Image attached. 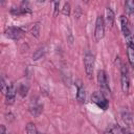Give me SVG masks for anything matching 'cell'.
Masks as SVG:
<instances>
[{
    "instance_id": "6da1fadb",
    "label": "cell",
    "mask_w": 134,
    "mask_h": 134,
    "mask_svg": "<svg viewBox=\"0 0 134 134\" xmlns=\"http://www.w3.org/2000/svg\"><path fill=\"white\" fill-rule=\"evenodd\" d=\"M119 21H120V28H121V31L124 34V37L126 38L127 40V45L128 46H131V47H134V36L132 35L130 28H129V24H128V19L125 17V16H120L119 18Z\"/></svg>"
},
{
    "instance_id": "7a4b0ae2",
    "label": "cell",
    "mask_w": 134,
    "mask_h": 134,
    "mask_svg": "<svg viewBox=\"0 0 134 134\" xmlns=\"http://www.w3.org/2000/svg\"><path fill=\"white\" fill-rule=\"evenodd\" d=\"M97 83L100 88V92L106 96L110 94V88L107 81V74L104 70H98L97 72Z\"/></svg>"
},
{
    "instance_id": "3957f363",
    "label": "cell",
    "mask_w": 134,
    "mask_h": 134,
    "mask_svg": "<svg viewBox=\"0 0 134 134\" xmlns=\"http://www.w3.org/2000/svg\"><path fill=\"white\" fill-rule=\"evenodd\" d=\"M91 100H92V103H94L97 107H99L103 110H107V108L109 106V102H108L107 97L99 91H95L92 93Z\"/></svg>"
},
{
    "instance_id": "277c9868",
    "label": "cell",
    "mask_w": 134,
    "mask_h": 134,
    "mask_svg": "<svg viewBox=\"0 0 134 134\" xmlns=\"http://www.w3.org/2000/svg\"><path fill=\"white\" fill-rule=\"evenodd\" d=\"M94 65H95V59L94 55L91 53H86L84 57V67H85V72L86 75L90 79L93 74L94 70Z\"/></svg>"
},
{
    "instance_id": "5b68a950",
    "label": "cell",
    "mask_w": 134,
    "mask_h": 134,
    "mask_svg": "<svg viewBox=\"0 0 134 134\" xmlns=\"http://www.w3.org/2000/svg\"><path fill=\"white\" fill-rule=\"evenodd\" d=\"M25 34V30L21 27H16V26H9L5 29L4 35L6 38L12 39V40H19L23 37Z\"/></svg>"
},
{
    "instance_id": "8992f818",
    "label": "cell",
    "mask_w": 134,
    "mask_h": 134,
    "mask_svg": "<svg viewBox=\"0 0 134 134\" xmlns=\"http://www.w3.org/2000/svg\"><path fill=\"white\" fill-rule=\"evenodd\" d=\"M105 35V20L103 16H97L95 21V29H94V37L95 40L98 42L104 38Z\"/></svg>"
},
{
    "instance_id": "52a82bcc",
    "label": "cell",
    "mask_w": 134,
    "mask_h": 134,
    "mask_svg": "<svg viewBox=\"0 0 134 134\" xmlns=\"http://www.w3.org/2000/svg\"><path fill=\"white\" fill-rule=\"evenodd\" d=\"M120 83H121V89L124 93H128L130 89V77H129V72L126 67V65H121L120 67Z\"/></svg>"
},
{
    "instance_id": "ba28073f",
    "label": "cell",
    "mask_w": 134,
    "mask_h": 134,
    "mask_svg": "<svg viewBox=\"0 0 134 134\" xmlns=\"http://www.w3.org/2000/svg\"><path fill=\"white\" fill-rule=\"evenodd\" d=\"M43 111V106L38 102V98H32L29 105V112L34 116H39Z\"/></svg>"
},
{
    "instance_id": "9c48e42d",
    "label": "cell",
    "mask_w": 134,
    "mask_h": 134,
    "mask_svg": "<svg viewBox=\"0 0 134 134\" xmlns=\"http://www.w3.org/2000/svg\"><path fill=\"white\" fill-rule=\"evenodd\" d=\"M15 98H16V90H15L14 85L10 84L9 88H8V91L5 94V103L7 105H13L15 103Z\"/></svg>"
},
{
    "instance_id": "30bf717a",
    "label": "cell",
    "mask_w": 134,
    "mask_h": 134,
    "mask_svg": "<svg viewBox=\"0 0 134 134\" xmlns=\"http://www.w3.org/2000/svg\"><path fill=\"white\" fill-rule=\"evenodd\" d=\"M76 86H77V90H76V99H77L79 103L83 104V103H85V100H86V92H85V89H84V87H83V85H82V83H81L80 81L77 82Z\"/></svg>"
},
{
    "instance_id": "8fae6325",
    "label": "cell",
    "mask_w": 134,
    "mask_h": 134,
    "mask_svg": "<svg viewBox=\"0 0 134 134\" xmlns=\"http://www.w3.org/2000/svg\"><path fill=\"white\" fill-rule=\"evenodd\" d=\"M105 134H125V130L118 125H110L105 130Z\"/></svg>"
},
{
    "instance_id": "7c38bea8",
    "label": "cell",
    "mask_w": 134,
    "mask_h": 134,
    "mask_svg": "<svg viewBox=\"0 0 134 134\" xmlns=\"http://www.w3.org/2000/svg\"><path fill=\"white\" fill-rule=\"evenodd\" d=\"M10 14L15 15V16H22V15H26V14H31V9L28 6H20L17 8H12L10 9Z\"/></svg>"
},
{
    "instance_id": "4fadbf2b",
    "label": "cell",
    "mask_w": 134,
    "mask_h": 134,
    "mask_svg": "<svg viewBox=\"0 0 134 134\" xmlns=\"http://www.w3.org/2000/svg\"><path fill=\"white\" fill-rule=\"evenodd\" d=\"M114 19H115V17H114L113 10H112L110 7H107V8H106V20H107V23H108L110 26L113 25Z\"/></svg>"
},
{
    "instance_id": "5bb4252c",
    "label": "cell",
    "mask_w": 134,
    "mask_h": 134,
    "mask_svg": "<svg viewBox=\"0 0 134 134\" xmlns=\"http://www.w3.org/2000/svg\"><path fill=\"white\" fill-rule=\"evenodd\" d=\"M127 54H128V60L130 65L134 68V47L127 46Z\"/></svg>"
},
{
    "instance_id": "9a60e30c",
    "label": "cell",
    "mask_w": 134,
    "mask_h": 134,
    "mask_svg": "<svg viewBox=\"0 0 134 134\" xmlns=\"http://www.w3.org/2000/svg\"><path fill=\"white\" fill-rule=\"evenodd\" d=\"M46 48L45 47H41V48H39V49H37L36 51H35V53L32 54V60H35V61H37V60H39V59H41L44 54H45V50Z\"/></svg>"
},
{
    "instance_id": "2e32d148",
    "label": "cell",
    "mask_w": 134,
    "mask_h": 134,
    "mask_svg": "<svg viewBox=\"0 0 134 134\" xmlns=\"http://www.w3.org/2000/svg\"><path fill=\"white\" fill-rule=\"evenodd\" d=\"M125 7H126V10L128 12L129 15L134 14V0L126 1V3H125Z\"/></svg>"
},
{
    "instance_id": "e0dca14e",
    "label": "cell",
    "mask_w": 134,
    "mask_h": 134,
    "mask_svg": "<svg viewBox=\"0 0 134 134\" xmlns=\"http://www.w3.org/2000/svg\"><path fill=\"white\" fill-rule=\"evenodd\" d=\"M121 117H122V120H124V122L126 124V125H128V126H131L132 125V117H131V115H130V113L129 112H122L121 113Z\"/></svg>"
},
{
    "instance_id": "ac0fdd59",
    "label": "cell",
    "mask_w": 134,
    "mask_h": 134,
    "mask_svg": "<svg viewBox=\"0 0 134 134\" xmlns=\"http://www.w3.org/2000/svg\"><path fill=\"white\" fill-rule=\"evenodd\" d=\"M26 133L27 134H38L36 125L34 122H28L26 126Z\"/></svg>"
},
{
    "instance_id": "d6986e66",
    "label": "cell",
    "mask_w": 134,
    "mask_h": 134,
    "mask_svg": "<svg viewBox=\"0 0 134 134\" xmlns=\"http://www.w3.org/2000/svg\"><path fill=\"white\" fill-rule=\"evenodd\" d=\"M10 85V84H9ZM9 85L6 83V81H5V77L4 76H2V79H1V92H2V94H6L7 93V91H8V88H9Z\"/></svg>"
},
{
    "instance_id": "ffe728a7",
    "label": "cell",
    "mask_w": 134,
    "mask_h": 134,
    "mask_svg": "<svg viewBox=\"0 0 134 134\" xmlns=\"http://www.w3.org/2000/svg\"><path fill=\"white\" fill-rule=\"evenodd\" d=\"M19 94L21 95V97H25L26 95H27V91H28V86L27 85H24V84H22V85H20V87H19Z\"/></svg>"
},
{
    "instance_id": "44dd1931",
    "label": "cell",
    "mask_w": 134,
    "mask_h": 134,
    "mask_svg": "<svg viewBox=\"0 0 134 134\" xmlns=\"http://www.w3.org/2000/svg\"><path fill=\"white\" fill-rule=\"evenodd\" d=\"M31 35L34 37H36V38H39V36H40V25H39V23H36L32 26V28H31Z\"/></svg>"
},
{
    "instance_id": "7402d4cb",
    "label": "cell",
    "mask_w": 134,
    "mask_h": 134,
    "mask_svg": "<svg viewBox=\"0 0 134 134\" xmlns=\"http://www.w3.org/2000/svg\"><path fill=\"white\" fill-rule=\"evenodd\" d=\"M70 10H71V8H70V4H69L68 2H65V3H64V6H63V8H62V13H63V15H65V16H69V15H70Z\"/></svg>"
},
{
    "instance_id": "603a6c76",
    "label": "cell",
    "mask_w": 134,
    "mask_h": 134,
    "mask_svg": "<svg viewBox=\"0 0 134 134\" xmlns=\"http://www.w3.org/2000/svg\"><path fill=\"white\" fill-rule=\"evenodd\" d=\"M53 4H54V16H55V15L58 14V9H59V5H60V2H58V1H57V2H54Z\"/></svg>"
},
{
    "instance_id": "cb8c5ba5",
    "label": "cell",
    "mask_w": 134,
    "mask_h": 134,
    "mask_svg": "<svg viewBox=\"0 0 134 134\" xmlns=\"http://www.w3.org/2000/svg\"><path fill=\"white\" fill-rule=\"evenodd\" d=\"M0 129H1V134H6V128L4 125H1Z\"/></svg>"
},
{
    "instance_id": "d4e9b609",
    "label": "cell",
    "mask_w": 134,
    "mask_h": 134,
    "mask_svg": "<svg viewBox=\"0 0 134 134\" xmlns=\"http://www.w3.org/2000/svg\"><path fill=\"white\" fill-rule=\"evenodd\" d=\"M125 134H134V133H131V132H129V131H125Z\"/></svg>"
},
{
    "instance_id": "484cf974",
    "label": "cell",
    "mask_w": 134,
    "mask_h": 134,
    "mask_svg": "<svg viewBox=\"0 0 134 134\" xmlns=\"http://www.w3.org/2000/svg\"><path fill=\"white\" fill-rule=\"evenodd\" d=\"M38 134H42V133H38Z\"/></svg>"
}]
</instances>
